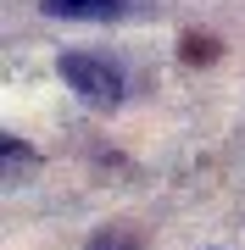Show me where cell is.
<instances>
[{
	"label": "cell",
	"mask_w": 245,
	"mask_h": 250,
	"mask_svg": "<svg viewBox=\"0 0 245 250\" xmlns=\"http://www.w3.org/2000/svg\"><path fill=\"white\" fill-rule=\"evenodd\" d=\"M56 72H62V83L84 100V106H100V111L123 106V72H117V62H106V56L67 50L62 62H56Z\"/></svg>",
	"instance_id": "1"
},
{
	"label": "cell",
	"mask_w": 245,
	"mask_h": 250,
	"mask_svg": "<svg viewBox=\"0 0 245 250\" xmlns=\"http://www.w3.org/2000/svg\"><path fill=\"white\" fill-rule=\"evenodd\" d=\"M134 0H45V17L62 22H123Z\"/></svg>",
	"instance_id": "2"
},
{
	"label": "cell",
	"mask_w": 245,
	"mask_h": 250,
	"mask_svg": "<svg viewBox=\"0 0 245 250\" xmlns=\"http://www.w3.org/2000/svg\"><path fill=\"white\" fill-rule=\"evenodd\" d=\"M89 250H145V228H134V223H106V228H95Z\"/></svg>",
	"instance_id": "3"
},
{
	"label": "cell",
	"mask_w": 245,
	"mask_h": 250,
	"mask_svg": "<svg viewBox=\"0 0 245 250\" xmlns=\"http://www.w3.org/2000/svg\"><path fill=\"white\" fill-rule=\"evenodd\" d=\"M0 150H6V161H11V167H28V161H34V150H28L17 134H6V139H0Z\"/></svg>",
	"instance_id": "4"
},
{
	"label": "cell",
	"mask_w": 245,
	"mask_h": 250,
	"mask_svg": "<svg viewBox=\"0 0 245 250\" xmlns=\"http://www.w3.org/2000/svg\"><path fill=\"white\" fill-rule=\"evenodd\" d=\"M212 50H218V45H212V39H200V34L190 39V62H212Z\"/></svg>",
	"instance_id": "5"
}]
</instances>
